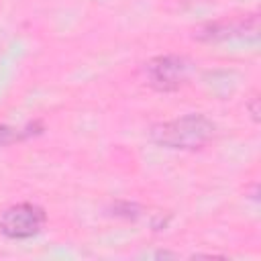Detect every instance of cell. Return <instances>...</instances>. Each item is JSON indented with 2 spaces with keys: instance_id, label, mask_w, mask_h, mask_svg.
<instances>
[{
  "instance_id": "1",
  "label": "cell",
  "mask_w": 261,
  "mask_h": 261,
  "mask_svg": "<svg viewBox=\"0 0 261 261\" xmlns=\"http://www.w3.org/2000/svg\"><path fill=\"white\" fill-rule=\"evenodd\" d=\"M216 133V126L212 120H208L204 114H186L161 124H155L151 130V139L167 149H181V151H194L204 147Z\"/></svg>"
},
{
  "instance_id": "2",
  "label": "cell",
  "mask_w": 261,
  "mask_h": 261,
  "mask_svg": "<svg viewBox=\"0 0 261 261\" xmlns=\"http://www.w3.org/2000/svg\"><path fill=\"white\" fill-rule=\"evenodd\" d=\"M192 63L179 55H159L145 67L149 84L159 92H171L184 86L190 77Z\"/></svg>"
},
{
  "instance_id": "3",
  "label": "cell",
  "mask_w": 261,
  "mask_h": 261,
  "mask_svg": "<svg viewBox=\"0 0 261 261\" xmlns=\"http://www.w3.org/2000/svg\"><path fill=\"white\" fill-rule=\"evenodd\" d=\"M45 224V212L37 204H14L0 216V232L8 239H31L41 232Z\"/></svg>"
},
{
  "instance_id": "4",
  "label": "cell",
  "mask_w": 261,
  "mask_h": 261,
  "mask_svg": "<svg viewBox=\"0 0 261 261\" xmlns=\"http://www.w3.org/2000/svg\"><path fill=\"white\" fill-rule=\"evenodd\" d=\"M257 35H259V18H257V14H251V18H247V20L224 22V24H210L198 37L204 39V41H214L216 43V41H232V39L257 41Z\"/></svg>"
},
{
  "instance_id": "5",
  "label": "cell",
  "mask_w": 261,
  "mask_h": 261,
  "mask_svg": "<svg viewBox=\"0 0 261 261\" xmlns=\"http://www.w3.org/2000/svg\"><path fill=\"white\" fill-rule=\"evenodd\" d=\"M12 139V133L6 126H0V143H8Z\"/></svg>"
}]
</instances>
